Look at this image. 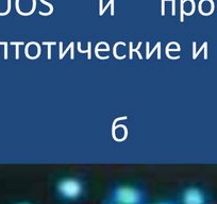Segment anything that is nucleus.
Listing matches in <instances>:
<instances>
[{
    "label": "nucleus",
    "mask_w": 217,
    "mask_h": 204,
    "mask_svg": "<svg viewBox=\"0 0 217 204\" xmlns=\"http://www.w3.org/2000/svg\"><path fill=\"white\" fill-rule=\"evenodd\" d=\"M149 204H180V203H179L178 199H162Z\"/></svg>",
    "instance_id": "20e7f679"
},
{
    "label": "nucleus",
    "mask_w": 217,
    "mask_h": 204,
    "mask_svg": "<svg viewBox=\"0 0 217 204\" xmlns=\"http://www.w3.org/2000/svg\"><path fill=\"white\" fill-rule=\"evenodd\" d=\"M102 204H121V203H118V202L111 201V200H109V199H107V198H105V199L102 201Z\"/></svg>",
    "instance_id": "39448f33"
},
{
    "label": "nucleus",
    "mask_w": 217,
    "mask_h": 204,
    "mask_svg": "<svg viewBox=\"0 0 217 204\" xmlns=\"http://www.w3.org/2000/svg\"><path fill=\"white\" fill-rule=\"evenodd\" d=\"M53 194L59 201L66 204L78 203L87 194L85 180L77 175H65L56 181Z\"/></svg>",
    "instance_id": "f257e3e1"
},
{
    "label": "nucleus",
    "mask_w": 217,
    "mask_h": 204,
    "mask_svg": "<svg viewBox=\"0 0 217 204\" xmlns=\"http://www.w3.org/2000/svg\"><path fill=\"white\" fill-rule=\"evenodd\" d=\"M107 199L121 204H149V194L145 187L136 184L117 183L109 190Z\"/></svg>",
    "instance_id": "f03ea898"
},
{
    "label": "nucleus",
    "mask_w": 217,
    "mask_h": 204,
    "mask_svg": "<svg viewBox=\"0 0 217 204\" xmlns=\"http://www.w3.org/2000/svg\"><path fill=\"white\" fill-rule=\"evenodd\" d=\"M177 199L180 204H209L210 196L203 187L190 185L181 190Z\"/></svg>",
    "instance_id": "7ed1b4c3"
},
{
    "label": "nucleus",
    "mask_w": 217,
    "mask_h": 204,
    "mask_svg": "<svg viewBox=\"0 0 217 204\" xmlns=\"http://www.w3.org/2000/svg\"><path fill=\"white\" fill-rule=\"evenodd\" d=\"M15 204H37V203H35V202H32V201H27V200H24V201L16 202Z\"/></svg>",
    "instance_id": "423d86ee"
}]
</instances>
